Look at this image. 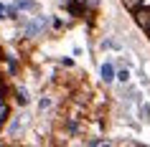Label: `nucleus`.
<instances>
[{"label": "nucleus", "instance_id": "obj_1", "mask_svg": "<svg viewBox=\"0 0 150 147\" xmlns=\"http://www.w3.org/2000/svg\"><path fill=\"white\" fill-rule=\"evenodd\" d=\"M48 23H51L48 15H38V18H33V20H28V23L23 25V33L28 36V38H33V36H38L43 28H48Z\"/></svg>", "mask_w": 150, "mask_h": 147}, {"label": "nucleus", "instance_id": "obj_2", "mask_svg": "<svg viewBox=\"0 0 150 147\" xmlns=\"http://www.w3.org/2000/svg\"><path fill=\"white\" fill-rule=\"evenodd\" d=\"M135 20H137V25L150 36V8H137L135 10Z\"/></svg>", "mask_w": 150, "mask_h": 147}, {"label": "nucleus", "instance_id": "obj_3", "mask_svg": "<svg viewBox=\"0 0 150 147\" xmlns=\"http://www.w3.org/2000/svg\"><path fill=\"white\" fill-rule=\"evenodd\" d=\"M25 122H28V114H18L16 119H13V124H10L8 134H10V137H18V134H21V127H23Z\"/></svg>", "mask_w": 150, "mask_h": 147}, {"label": "nucleus", "instance_id": "obj_4", "mask_svg": "<svg viewBox=\"0 0 150 147\" xmlns=\"http://www.w3.org/2000/svg\"><path fill=\"white\" fill-rule=\"evenodd\" d=\"M81 3H84V0H69V3H64V5H66V10H69L71 15H81V13H84V5H81Z\"/></svg>", "mask_w": 150, "mask_h": 147}, {"label": "nucleus", "instance_id": "obj_5", "mask_svg": "<svg viewBox=\"0 0 150 147\" xmlns=\"http://www.w3.org/2000/svg\"><path fill=\"white\" fill-rule=\"evenodd\" d=\"M115 76H117V74H115V66H112V63L107 61V63H104V66H102V79H104V81H107V84H110V81H112V79H115Z\"/></svg>", "mask_w": 150, "mask_h": 147}, {"label": "nucleus", "instance_id": "obj_6", "mask_svg": "<svg viewBox=\"0 0 150 147\" xmlns=\"http://www.w3.org/2000/svg\"><path fill=\"white\" fill-rule=\"evenodd\" d=\"M13 5H16L18 10H33L36 8V0H16Z\"/></svg>", "mask_w": 150, "mask_h": 147}, {"label": "nucleus", "instance_id": "obj_7", "mask_svg": "<svg viewBox=\"0 0 150 147\" xmlns=\"http://www.w3.org/2000/svg\"><path fill=\"white\" fill-rule=\"evenodd\" d=\"M122 3H125V8H127V10H137L142 3H145V0H122Z\"/></svg>", "mask_w": 150, "mask_h": 147}, {"label": "nucleus", "instance_id": "obj_8", "mask_svg": "<svg viewBox=\"0 0 150 147\" xmlns=\"http://www.w3.org/2000/svg\"><path fill=\"white\" fill-rule=\"evenodd\" d=\"M140 119H142V122H150V107H148V104H140Z\"/></svg>", "mask_w": 150, "mask_h": 147}, {"label": "nucleus", "instance_id": "obj_9", "mask_svg": "<svg viewBox=\"0 0 150 147\" xmlns=\"http://www.w3.org/2000/svg\"><path fill=\"white\" fill-rule=\"evenodd\" d=\"M117 79H120V81H122V84H127V81H130V71H127V69L117 71Z\"/></svg>", "mask_w": 150, "mask_h": 147}, {"label": "nucleus", "instance_id": "obj_10", "mask_svg": "<svg viewBox=\"0 0 150 147\" xmlns=\"http://www.w3.org/2000/svg\"><path fill=\"white\" fill-rule=\"evenodd\" d=\"M5 117H8V107L0 101V127H3V122H5Z\"/></svg>", "mask_w": 150, "mask_h": 147}, {"label": "nucleus", "instance_id": "obj_11", "mask_svg": "<svg viewBox=\"0 0 150 147\" xmlns=\"http://www.w3.org/2000/svg\"><path fill=\"white\" fill-rule=\"evenodd\" d=\"M102 48H120V43L112 41V38H107V41H102Z\"/></svg>", "mask_w": 150, "mask_h": 147}, {"label": "nucleus", "instance_id": "obj_12", "mask_svg": "<svg viewBox=\"0 0 150 147\" xmlns=\"http://www.w3.org/2000/svg\"><path fill=\"white\" fill-rule=\"evenodd\" d=\"M18 101H21V104H25V101H28V96H25V89H18Z\"/></svg>", "mask_w": 150, "mask_h": 147}, {"label": "nucleus", "instance_id": "obj_13", "mask_svg": "<svg viewBox=\"0 0 150 147\" xmlns=\"http://www.w3.org/2000/svg\"><path fill=\"white\" fill-rule=\"evenodd\" d=\"M51 107V99H48V96H43V99H41V109H48Z\"/></svg>", "mask_w": 150, "mask_h": 147}, {"label": "nucleus", "instance_id": "obj_14", "mask_svg": "<svg viewBox=\"0 0 150 147\" xmlns=\"http://www.w3.org/2000/svg\"><path fill=\"white\" fill-rule=\"evenodd\" d=\"M5 10H8V8H5V5L0 3V18H5Z\"/></svg>", "mask_w": 150, "mask_h": 147}, {"label": "nucleus", "instance_id": "obj_15", "mask_svg": "<svg viewBox=\"0 0 150 147\" xmlns=\"http://www.w3.org/2000/svg\"><path fill=\"white\" fill-rule=\"evenodd\" d=\"M5 96V86H3V81H0V99Z\"/></svg>", "mask_w": 150, "mask_h": 147}, {"label": "nucleus", "instance_id": "obj_16", "mask_svg": "<svg viewBox=\"0 0 150 147\" xmlns=\"http://www.w3.org/2000/svg\"><path fill=\"white\" fill-rule=\"evenodd\" d=\"M89 5H99V0H87Z\"/></svg>", "mask_w": 150, "mask_h": 147}, {"label": "nucleus", "instance_id": "obj_17", "mask_svg": "<svg viewBox=\"0 0 150 147\" xmlns=\"http://www.w3.org/2000/svg\"><path fill=\"white\" fill-rule=\"evenodd\" d=\"M61 3H69V0H61Z\"/></svg>", "mask_w": 150, "mask_h": 147}]
</instances>
